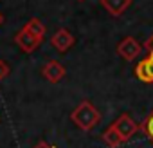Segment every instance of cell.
<instances>
[{
	"label": "cell",
	"instance_id": "1",
	"mask_svg": "<svg viewBox=\"0 0 153 148\" xmlns=\"http://www.w3.org/2000/svg\"><path fill=\"white\" fill-rule=\"evenodd\" d=\"M70 121L79 130L88 132L101 121V112L92 105V101L85 99L70 112Z\"/></svg>",
	"mask_w": 153,
	"mask_h": 148
},
{
	"label": "cell",
	"instance_id": "2",
	"mask_svg": "<svg viewBox=\"0 0 153 148\" xmlns=\"http://www.w3.org/2000/svg\"><path fill=\"white\" fill-rule=\"evenodd\" d=\"M146 49V58L140 60L135 67V76L137 80L144 81V83H153V34L148 38V42L144 43Z\"/></svg>",
	"mask_w": 153,
	"mask_h": 148
},
{
	"label": "cell",
	"instance_id": "3",
	"mask_svg": "<svg viewBox=\"0 0 153 148\" xmlns=\"http://www.w3.org/2000/svg\"><path fill=\"white\" fill-rule=\"evenodd\" d=\"M114 126H115V130L121 134V137L124 139V143H128L130 141V137H133L139 130H140V125H137L135 123V119L133 117H130V114H126V112H123L114 123H112Z\"/></svg>",
	"mask_w": 153,
	"mask_h": 148
},
{
	"label": "cell",
	"instance_id": "4",
	"mask_svg": "<svg viewBox=\"0 0 153 148\" xmlns=\"http://www.w3.org/2000/svg\"><path fill=\"white\" fill-rule=\"evenodd\" d=\"M142 52V45L133 38V36H126L119 42L117 45V54L124 60V61H133L135 58H139V54Z\"/></svg>",
	"mask_w": 153,
	"mask_h": 148
},
{
	"label": "cell",
	"instance_id": "5",
	"mask_svg": "<svg viewBox=\"0 0 153 148\" xmlns=\"http://www.w3.org/2000/svg\"><path fill=\"white\" fill-rule=\"evenodd\" d=\"M65 74H67V70H65L63 63H59L58 60H49V61L42 67V76H43L49 83H58V81H61V80L65 78Z\"/></svg>",
	"mask_w": 153,
	"mask_h": 148
},
{
	"label": "cell",
	"instance_id": "6",
	"mask_svg": "<svg viewBox=\"0 0 153 148\" xmlns=\"http://www.w3.org/2000/svg\"><path fill=\"white\" fill-rule=\"evenodd\" d=\"M74 43H76V38H74V34H70L67 29H58V31L51 36V45H52L58 52H67Z\"/></svg>",
	"mask_w": 153,
	"mask_h": 148
},
{
	"label": "cell",
	"instance_id": "7",
	"mask_svg": "<svg viewBox=\"0 0 153 148\" xmlns=\"http://www.w3.org/2000/svg\"><path fill=\"white\" fill-rule=\"evenodd\" d=\"M15 43H16L24 52L31 54V52H34V51L38 49V45H40L42 42H40V40H36L33 34H29L25 29H20V31L15 34Z\"/></svg>",
	"mask_w": 153,
	"mask_h": 148
},
{
	"label": "cell",
	"instance_id": "8",
	"mask_svg": "<svg viewBox=\"0 0 153 148\" xmlns=\"http://www.w3.org/2000/svg\"><path fill=\"white\" fill-rule=\"evenodd\" d=\"M99 2L112 16L124 15V11L131 6V0H99Z\"/></svg>",
	"mask_w": 153,
	"mask_h": 148
},
{
	"label": "cell",
	"instance_id": "9",
	"mask_svg": "<svg viewBox=\"0 0 153 148\" xmlns=\"http://www.w3.org/2000/svg\"><path fill=\"white\" fill-rule=\"evenodd\" d=\"M101 139H103V143H105L108 148H119V146H123V144H124V139L121 137V134L115 130V126H114V125H110V126L103 132Z\"/></svg>",
	"mask_w": 153,
	"mask_h": 148
},
{
	"label": "cell",
	"instance_id": "10",
	"mask_svg": "<svg viewBox=\"0 0 153 148\" xmlns=\"http://www.w3.org/2000/svg\"><path fill=\"white\" fill-rule=\"evenodd\" d=\"M22 29H25L29 34H33L36 40H40V42H43V38H45V25H43V22L40 20V18H31Z\"/></svg>",
	"mask_w": 153,
	"mask_h": 148
},
{
	"label": "cell",
	"instance_id": "11",
	"mask_svg": "<svg viewBox=\"0 0 153 148\" xmlns=\"http://www.w3.org/2000/svg\"><path fill=\"white\" fill-rule=\"evenodd\" d=\"M140 130L148 135V139L153 143V110L148 114V117L140 123Z\"/></svg>",
	"mask_w": 153,
	"mask_h": 148
},
{
	"label": "cell",
	"instance_id": "12",
	"mask_svg": "<svg viewBox=\"0 0 153 148\" xmlns=\"http://www.w3.org/2000/svg\"><path fill=\"white\" fill-rule=\"evenodd\" d=\"M9 72H11L9 63H7V61H4V60H0V81L6 80V78L9 76Z\"/></svg>",
	"mask_w": 153,
	"mask_h": 148
},
{
	"label": "cell",
	"instance_id": "13",
	"mask_svg": "<svg viewBox=\"0 0 153 148\" xmlns=\"http://www.w3.org/2000/svg\"><path fill=\"white\" fill-rule=\"evenodd\" d=\"M33 148H56V146H52V144H49L47 141H43V139H42V141H38Z\"/></svg>",
	"mask_w": 153,
	"mask_h": 148
},
{
	"label": "cell",
	"instance_id": "14",
	"mask_svg": "<svg viewBox=\"0 0 153 148\" xmlns=\"http://www.w3.org/2000/svg\"><path fill=\"white\" fill-rule=\"evenodd\" d=\"M2 24H4V15L0 13V25H2Z\"/></svg>",
	"mask_w": 153,
	"mask_h": 148
},
{
	"label": "cell",
	"instance_id": "15",
	"mask_svg": "<svg viewBox=\"0 0 153 148\" xmlns=\"http://www.w3.org/2000/svg\"><path fill=\"white\" fill-rule=\"evenodd\" d=\"M78 2H85V0H78Z\"/></svg>",
	"mask_w": 153,
	"mask_h": 148
}]
</instances>
